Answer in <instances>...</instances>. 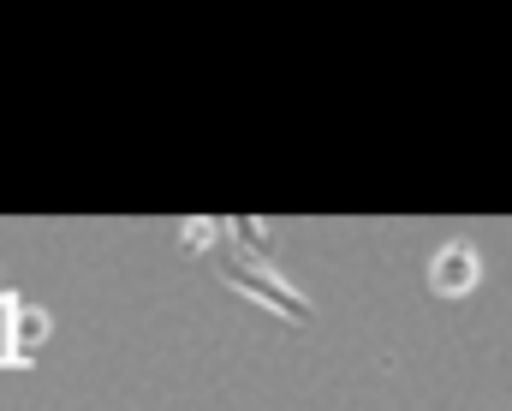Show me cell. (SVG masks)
Instances as JSON below:
<instances>
[{
  "label": "cell",
  "mask_w": 512,
  "mask_h": 411,
  "mask_svg": "<svg viewBox=\"0 0 512 411\" xmlns=\"http://www.w3.org/2000/svg\"><path fill=\"white\" fill-rule=\"evenodd\" d=\"M221 274H227V286H239L245 298L256 304H268L274 316H286V322H316V304L298 292V286H286L274 269H262V263H245V251H221Z\"/></svg>",
  "instance_id": "1"
},
{
  "label": "cell",
  "mask_w": 512,
  "mask_h": 411,
  "mask_svg": "<svg viewBox=\"0 0 512 411\" xmlns=\"http://www.w3.org/2000/svg\"><path fill=\"white\" fill-rule=\"evenodd\" d=\"M471 280H477V251L471 245H447L435 257V286L441 292H471Z\"/></svg>",
  "instance_id": "2"
},
{
  "label": "cell",
  "mask_w": 512,
  "mask_h": 411,
  "mask_svg": "<svg viewBox=\"0 0 512 411\" xmlns=\"http://www.w3.org/2000/svg\"><path fill=\"white\" fill-rule=\"evenodd\" d=\"M12 328H18V340H24V346H36V340L48 334V316H42V310H18V322H12Z\"/></svg>",
  "instance_id": "3"
},
{
  "label": "cell",
  "mask_w": 512,
  "mask_h": 411,
  "mask_svg": "<svg viewBox=\"0 0 512 411\" xmlns=\"http://www.w3.org/2000/svg\"><path fill=\"white\" fill-rule=\"evenodd\" d=\"M233 233H239L245 245H256V251H268V227H262V221H251V215H239V221H233Z\"/></svg>",
  "instance_id": "4"
}]
</instances>
